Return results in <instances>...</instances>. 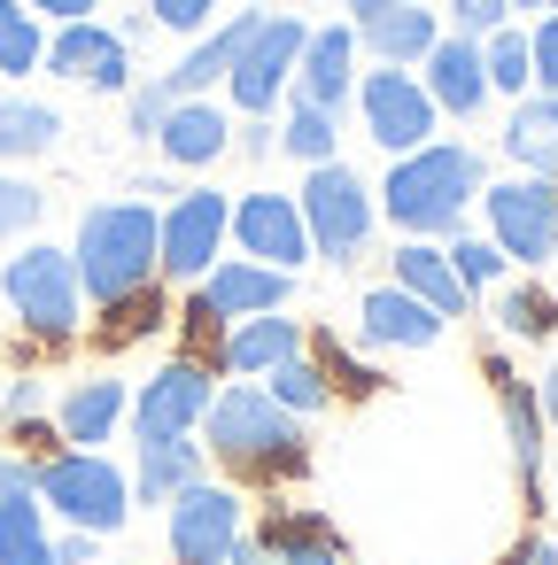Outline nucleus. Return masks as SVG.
Masks as SVG:
<instances>
[{
    "label": "nucleus",
    "mask_w": 558,
    "mask_h": 565,
    "mask_svg": "<svg viewBox=\"0 0 558 565\" xmlns=\"http://www.w3.org/2000/svg\"><path fill=\"white\" fill-rule=\"evenodd\" d=\"M202 426H210V457H218L233 480H264V488H272V480H303V472H310L303 418L280 411L264 387H225V395H210Z\"/></svg>",
    "instance_id": "obj_1"
},
{
    "label": "nucleus",
    "mask_w": 558,
    "mask_h": 565,
    "mask_svg": "<svg viewBox=\"0 0 558 565\" xmlns=\"http://www.w3.org/2000/svg\"><path fill=\"white\" fill-rule=\"evenodd\" d=\"M481 202V156L465 140H427L411 156H396L388 186H380V210L396 233L411 241H434V233H457V217Z\"/></svg>",
    "instance_id": "obj_2"
},
{
    "label": "nucleus",
    "mask_w": 558,
    "mask_h": 565,
    "mask_svg": "<svg viewBox=\"0 0 558 565\" xmlns=\"http://www.w3.org/2000/svg\"><path fill=\"white\" fill-rule=\"evenodd\" d=\"M71 271H78L86 302H117V295L156 287V210L148 202H94L78 217Z\"/></svg>",
    "instance_id": "obj_3"
},
{
    "label": "nucleus",
    "mask_w": 558,
    "mask_h": 565,
    "mask_svg": "<svg viewBox=\"0 0 558 565\" xmlns=\"http://www.w3.org/2000/svg\"><path fill=\"white\" fill-rule=\"evenodd\" d=\"M0 295H9L17 326L32 341H71L86 326V295H78V271H71V248H48L32 241L24 256L0 264Z\"/></svg>",
    "instance_id": "obj_4"
},
{
    "label": "nucleus",
    "mask_w": 558,
    "mask_h": 565,
    "mask_svg": "<svg viewBox=\"0 0 558 565\" xmlns=\"http://www.w3.org/2000/svg\"><path fill=\"white\" fill-rule=\"evenodd\" d=\"M32 488H40V503H55L86 534H117L133 519V480L102 449H55L48 465H32Z\"/></svg>",
    "instance_id": "obj_5"
},
{
    "label": "nucleus",
    "mask_w": 558,
    "mask_h": 565,
    "mask_svg": "<svg viewBox=\"0 0 558 565\" xmlns=\"http://www.w3.org/2000/svg\"><path fill=\"white\" fill-rule=\"evenodd\" d=\"M295 210H303V233H310V256H326V264H357L365 256V241H372V186L334 156V163H310V179H303V194H295Z\"/></svg>",
    "instance_id": "obj_6"
},
{
    "label": "nucleus",
    "mask_w": 558,
    "mask_h": 565,
    "mask_svg": "<svg viewBox=\"0 0 558 565\" xmlns=\"http://www.w3.org/2000/svg\"><path fill=\"white\" fill-rule=\"evenodd\" d=\"M481 210H488V241L504 248V264L535 271L558 256V186L550 179H504V186H481Z\"/></svg>",
    "instance_id": "obj_7"
},
{
    "label": "nucleus",
    "mask_w": 558,
    "mask_h": 565,
    "mask_svg": "<svg viewBox=\"0 0 558 565\" xmlns=\"http://www.w3.org/2000/svg\"><path fill=\"white\" fill-rule=\"evenodd\" d=\"M303 40H310L303 17H256L249 47H241L233 71H225V94H233L241 117H272V102L295 86V55H303Z\"/></svg>",
    "instance_id": "obj_8"
},
{
    "label": "nucleus",
    "mask_w": 558,
    "mask_h": 565,
    "mask_svg": "<svg viewBox=\"0 0 558 565\" xmlns=\"http://www.w3.org/2000/svg\"><path fill=\"white\" fill-rule=\"evenodd\" d=\"M357 117H365V140L372 148H388V156H411V148H427L434 140V102H427V86L411 78V71H396V63H380V71H365L357 78Z\"/></svg>",
    "instance_id": "obj_9"
},
{
    "label": "nucleus",
    "mask_w": 558,
    "mask_h": 565,
    "mask_svg": "<svg viewBox=\"0 0 558 565\" xmlns=\"http://www.w3.org/2000/svg\"><path fill=\"white\" fill-rule=\"evenodd\" d=\"M164 511H171V565H225L233 557V542H241V495L233 488H210V472H202Z\"/></svg>",
    "instance_id": "obj_10"
},
{
    "label": "nucleus",
    "mask_w": 558,
    "mask_h": 565,
    "mask_svg": "<svg viewBox=\"0 0 558 565\" xmlns=\"http://www.w3.org/2000/svg\"><path fill=\"white\" fill-rule=\"evenodd\" d=\"M225 217H233V202H225L218 186L179 194V202L156 217V271H164V279H202L210 256L225 248Z\"/></svg>",
    "instance_id": "obj_11"
},
{
    "label": "nucleus",
    "mask_w": 558,
    "mask_h": 565,
    "mask_svg": "<svg viewBox=\"0 0 558 565\" xmlns=\"http://www.w3.org/2000/svg\"><path fill=\"white\" fill-rule=\"evenodd\" d=\"M210 395H218L210 364H202V356H171L125 411H133V434H140V441H171V434H194V426H202Z\"/></svg>",
    "instance_id": "obj_12"
},
{
    "label": "nucleus",
    "mask_w": 558,
    "mask_h": 565,
    "mask_svg": "<svg viewBox=\"0 0 558 565\" xmlns=\"http://www.w3.org/2000/svg\"><path fill=\"white\" fill-rule=\"evenodd\" d=\"M40 71H55V78H71V86H86V94H125V86H133V47H125L109 24L78 17V24H55Z\"/></svg>",
    "instance_id": "obj_13"
},
{
    "label": "nucleus",
    "mask_w": 558,
    "mask_h": 565,
    "mask_svg": "<svg viewBox=\"0 0 558 565\" xmlns=\"http://www.w3.org/2000/svg\"><path fill=\"white\" fill-rule=\"evenodd\" d=\"M225 241H241V256L272 264V271H303L310 264V233H303L295 194H241L233 217H225Z\"/></svg>",
    "instance_id": "obj_14"
},
{
    "label": "nucleus",
    "mask_w": 558,
    "mask_h": 565,
    "mask_svg": "<svg viewBox=\"0 0 558 565\" xmlns=\"http://www.w3.org/2000/svg\"><path fill=\"white\" fill-rule=\"evenodd\" d=\"M419 86L434 102V117H481L488 109V71H481V40H434L419 55Z\"/></svg>",
    "instance_id": "obj_15"
},
{
    "label": "nucleus",
    "mask_w": 558,
    "mask_h": 565,
    "mask_svg": "<svg viewBox=\"0 0 558 565\" xmlns=\"http://www.w3.org/2000/svg\"><path fill=\"white\" fill-rule=\"evenodd\" d=\"M194 295L233 326V318H264V310H287V295H295V271H272V264H210L202 279H194Z\"/></svg>",
    "instance_id": "obj_16"
},
{
    "label": "nucleus",
    "mask_w": 558,
    "mask_h": 565,
    "mask_svg": "<svg viewBox=\"0 0 558 565\" xmlns=\"http://www.w3.org/2000/svg\"><path fill=\"white\" fill-rule=\"evenodd\" d=\"M295 94L318 109H341L357 94V24H318L295 55Z\"/></svg>",
    "instance_id": "obj_17"
},
{
    "label": "nucleus",
    "mask_w": 558,
    "mask_h": 565,
    "mask_svg": "<svg viewBox=\"0 0 558 565\" xmlns=\"http://www.w3.org/2000/svg\"><path fill=\"white\" fill-rule=\"evenodd\" d=\"M156 148H164V163H179V171H210L218 156H233V117H225L210 94L171 102V117L156 125Z\"/></svg>",
    "instance_id": "obj_18"
},
{
    "label": "nucleus",
    "mask_w": 558,
    "mask_h": 565,
    "mask_svg": "<svg viewBox=\"0 0 558 565\" xmlns=\"http://www.w3.org/2000/svg\"><path fill=\"white\" fill-rule=\"evenodd\" d=\"M357 333H365V349H434V341H442V318H434L419 295H403V287L388 279V287H365Z\"/></svg>",
    "instance_id": "obj_19"
},
{
    "label": "nucleus",
    "mask_w": 558,
    "mask_h": 565,
    "mask_svg": "<svg viewBox=\"0 0 558 565\" xmlns=\"http://www.w3.org/2000/svg\"><path fill=\"white\" fill-rule=\"evenodd\" d=\"M287 356H303V326L280 318V310H264V318H233L225 341H218V364L241 372V380H264V372L287 364Z\"/></svg>",
    "instance_id": "obj_20"
},
{
    "label": "nucleus",
    "mask_w": 558,
    "mask_h": 565,
    "mask_svg": "<svg viewBox=\"0 0 558 565\" xmlns=\"http://www.w3.org/2000/svg\"><path fill=\"white\" fill-rule=\"evenodd\" d=\"M504 156L527 171V179H550L558 186V94H519L512 117H504Z\"/></svg>",
    "instance_id": "obj_21"
},
{
    "label": "nucleus",
    "mask_w": 558,
    "mask_h": 565,
    "mask_svg": "<svg viewBox=\"0 0 558 565\" xmlns=\"http://www.w3.org/2000/svg\"><path fill=\"white\" fill-rule=\"evenodd\" d=\"M396 287H403V295H419V302H427V310H434L442 326L473 310L465 279L450 271V256H442L434 241H403V248H396Z\"/></svg>",
    "instance_id": "obj_22"
},
{
    "label": "nucleus",
    "mask_w": 558,
    "mask_h": 565,
    "mask_svg": "<svg viewBox=\"0 0 558 565\" xmlns=\"http://www.w3.org/2000/svg\"><path fill=\"white\" fill-rule=\"evenodd\" d=\"M249 32H256V9H241V17H225L210 40H194L187 47V63L179 71H164V86L179 94V102H194V94H210V86H225V71H233V55L249 47Z\"/></svg>",
    "instance_id": "obj_23"
},
{
    "label": "nucleus",
    "mask_w": 558,
    "mask_h": 565,
    "mask_svg": "<svg viewBox=\"0 0 558 565\" xmlns=\"http://www.w3.org/2000/svg\"><path fill=\"white\" fill-rule=\"evenodd\" d=\"M280 565H349V550H341V534H334V519H318V511H264V534H256Z\"/></svg>",
    "instance_id": "obj_24"
},
{
    "label": "nucleus",
    "mask_w": 558,
    "mask_h": 565,
    "mask_svg": "<svg viewBox=\"0 0 558 565\" xmlns=\"http://www.w3.org/2000/svg\"><path fill=\"white\" fill-rule=\"evenodd\" d=\"M40 488L32 480H9L0 488V565H55V542H48V519H40Z\"/></svg>",
    "instance_id": "obj_25"
},
{
    "label": "nucleus",
    "mask_w": 558,
    "mask_h": 565,
    "mask_svg": "<svg viewBox=\"0 0 558 565\" xmlns=\"http://www.w3.org/2000/svg\"><path fill=\"white\" fill-rule=\"evenodd\" d=\"M117 418H125V380H78V387L55 403V434H63L71 449L109 441V434H117Z\"/></svg>",
    "instance_id": "obj_26"
},
{
    "label": "nucleus",
    "mask_w": 558,
    "mask_h": 565,
    "mask_svg": "<svg viewBox=\"0 0 558 565\" xmlns=\"http://www.w3.org/2000/svg\"><path fill=\"white\" fill-rule=\"evenodd\" d=\"M202 441L194 434H171V441H140V465H133V503H171L187 480H202Z\"/></svg>",
    "instance_id": "obj_27"
},
{
    "label": "nucleus",
    "mask_w": 558,
    "mask_h": 565,
    "mask_svg": "<svg viewBox=\"0 0 558 565\" xmlns=\"http://www.w3.org/2000/svg\"><path fill=\"white\" fill-rule=\"evenodd\" d=\"M434 40H442L434 9H411V0H403V9H388V17H372V24L357 32V47H372V55H380V63H396V71H411Z\"/></svg>",
    "instance_id": "obj_28"
},
{
    "label": "nucleus",
    "mask_w": 558,
    "mask_h": 565,
    "mask_svg": "<svg viewBox=\"0 0 558 565\" xmlns=\"http://www.w3.org/2000/svg\"><path fill=\"white\" fill-rule=\"evenodd\" d=\"M55 140H63V117H55L48 102L0 94V163H40Z\"/></svg>",
    "instance_id": "obj_29"
},
{
    "label": "nucleus",
    "mask_w": 558,
    "mask_h": 565,
    "mask_svg": "<svg viewBox=\"0 0 558 565\" xmlns=\"http://www.w3.org/2000/svg\"><path fill=\"white\" fill-rule=\"evenodd\" d=\"M496 403H504V434H512V465H519V480L535 488V472H543V411H535V395H527L519 380H496Z\"/></svg>",
    "instance_id": "obj_30"
},
{
    "label": "nucleus",
    "mask_w": 558,
    "mask_h": 565,
    "mask_svg": "<svg viewBox=\"0 0 558 565\" xmlns=\"http://www.w3.org/2000/svg\"><path fill=\"white\" fill-rule=\"evenodd\" d=\"M334 140H341V109H318V102L295 94V109H287V125H280V148H287L295 163H334Z\"/></svg>",
    "instance_id": "obj_31"
},
{
    "label": "nucleus",
    "mask_w": 558,
    "mask_h": 565,
    "mask_svg": "<svg viewBox=\"0 0 558 565\" xmlns=\"http://www.w3.org/2000/svg\"><path fill=\"white\" fill-rule=\"evenodd\" d=\"M481 71H488V94H512V102H519V94H535L527 32H512V24H504V32H488V40H481Z\"/></svg>",
    "instance_id": "obj_32"
},
{
    "label": "nucleus",
    "mask_w": 558,
    "mask_h": 565,
    "mask_svg": "<svg viewBox=\"0 0 558 565\" xmlns=\"http://www.w3.org/2000/svg\"><path fill=\"white\" fill-rule=\"evenodd\" d=\"M264 380H272L264 395H272L280 411H295V418H310V411H326V403H334V380H326L310 356H287V364H272Z\"/></svg>",
    "instance_id": "obj_33"
},
{
    "label": "nucleus",
    "mask_w": 558,
    "mask_h": 565,
    "mask_svg": "<svg viewBox=\"0 0 558 565\" xmlns=\"http://www.w3.org/2000/svg\"><path fill=\"white\" fill-rule=\"evenodd\" d=\"M40 55H48L40 17L24 9V0H0V71H9V78H32V71H40Z\"/></svg>",
    "instance_id": "obj_34"
},
{
    "label": "nucleus",
    "mask_w": 558,
    "mask_h": 565,
    "mask_svg": "<svg viewBox=\"0 0 558 565\" xmlns=\"http://www.w3.org/2000/svg\"><path fill=\"white\" fill-rule=\"evenodd\" d=\"M496 326H504L512 341H543V333H558V295H543V287H504V295H496Z\"/></svg>",
    "instance_id": "obj_35"
},
{
    "label": "nucleus",
    "mask_w": 558,
    "mask_h": 565,
    "mask_svg": "<svg viewBox=\"0 0 558 565\" xmlns=\"http://www.w3.org/2000/svg\"><path fill=\"white\" fill-rule=\"evenodd\" d=\"M102 318H109V326H102V341H109V349H125V341H140V333H156V326H164V295H156V287L117 295V302H102Z\"/></svg>",
    "instance_id": "obj_36"
},
{
    "label": "nucleus",
    "mask_w": 558,
    "mask_h": 565,
    "mask_svg": "<svg viewBox=\"0 0 558 565\" xmlns=\"http://www.w3.org/2000/svg\"><path fill=\"white\" fill-rule=\"evenodd\" d=\"M442 256H450V271L465 279V295H488V287H504V248H496V241H465V233H457Z\"/></svg>",
    "instance_id": "obj_37"
},
{
    "label": "nucleus",
    "mask_w": 558,
    "mask_h": 565,
    "mask_svg": "<svg viewBox=\"0 0 558 565\" xmlns=\"http://www.w3.org/2000/svg\"><path fill=\"white\" fill-rule=\"evenodd\" d=\"M40 217H48V194H40V186H24V179H0V241L32 233Z\"/></svg>",
    "instance_id": "obj_38"
},
{
    "label": "nucleus",
    "mask_w": 558,
    "mask_h": 565,
    "mask_svg": "<svg viewBox=\"0 0 558 565\" xmlns=\"http://www.w3.org/2000/svg\"><path fill=\"white\" fill-rule=\"evenodd\" d=\"M171 102H179V94H171L164 78H148V86H125V117H133V140H156V125L171 117Z\"/></svg>",
    "instance_id": "obj_39"
},
{
    "label": "nucleus",
    "mask_w": 558,
    "mask_h": 565,
    "mask_svg": "<svg viewBox=\"0 0 558 565\" xmlns=\"http://www.w3.org/2000/svg\"><path fill=\"white\" fill-rule=\"evenodd\" d=\"M450 24H457V40H488L512 24V0H450Z\"/></svg>",
    "instance_id": "obj_40"
},
{
    "label": "nucleus",
    "mask_w": 558,
    "mask_h": 565,
    "mask_svg": "<svg viewBox=\"0 0 558 565\" xmlns=\"http://www.w3.org/2000/svg\"><path fill=\"white\" fill-rule=\"evenodd\" d=\"M527 63H535V94H558V9L527 32Z\"/></svg>",
    "instance_id": "obj_41"
},
{
    "label": "nucleus",
    "mask_w": 558,
    "mask_h": 565,
    "mask_svg": "<svg viewBox=\"0 0 558 565\" xmlns=\"http://www.w3.org/2000/svg\"><path fill=\"white\" fill-rule=\"evenodd\" d=\"M148 9H156V24H171V32H210L218 0H148Z\"/></svg>",
    "instance_id": "obj_42"
},
{
    "label": "nucleus",
    "mask_w": 558,
    "mask_h": 565,
    "mask_svg": "<svg viewBox=\"0 0 558 565\" xmlns=\"http://www.w3.org/2000/svg\"><path fill=\"white\" fill-rule=\"evenodd\" d=\"M40 403H48V387H40V380H9V387H0V418H9V426H32V418H40Z\"/></svg>",
    "instance_id": "obj_43"
},
{
    "label": "nucleus",
    "mask_w": 558,
    "mask_h": 565,
    "mask_svg": "<svg viewBox=\"0 0 558 565\" xmlns=\"http://www.w3.org/2000/svg\"><path fill=\"white\" fill-rule=\"evenodd\" d=\"M32 17H48V24H78V17H94L102 0H24Z\"/></svg>",
    "instance_id": "obj_44"
},
{
    "label": "nucleus",
    "mask_w": 558,
    "mask_h": 565,
    "mask_svg": "<svg viewBox=\"0 0 558 565\" xmlns=\"http://www.w3.org/2000/svg\"><path fill=\"white\" fill-rule=\"evenodd\" d=\"M233 132H241V140H233L241 156H272V148H280V140H272V117H249V125H233Z\"/></svg>",
    "instance_id": "obj_45"
},
{
    "label": "nucleus",
    "mask_w": 558,
    "mask_h": 565,
    "mask_svg": "<svg viewBox=\"0 0 558 565\" xmlns=\"http://www.w3.org/2000/svg\"><path fill=\"white\" fill-rule=\"evenodd\" d=\"M94 542H102V534H86V526H71V534L55 542V565H94Z\"/></svg>",
    "instance_id": "obj_46"
},
{
    "label": "nucleus",
    "mask_w": 558,
    "mask_h": 565,
    "mask_svg": "<svg viewBox=\"0 0 558 565\" xmlns=\"http://www.w3.org/2000/svg\"><path fill=\"white\" fill-rule=\"evenodd\" d=\"M341 9H349L341 24H357V32H365L372 17H388V9H403V0H341Z\"/></svg>",
    "instance_id": "obj_47"
},
{
    "label": "nucleus",
    "mask_w": 558,
    "mask_h": 565,
    "mask_svg": "<svg viewBox=\"0 0 558 565\" xmlns=\"http://www.w3.org/2000/svg\"><path fill=\"white\" fill-rule=\"evenodd\" d=\"M535 411H543V426H558V364L543 372V387H535Z\"/></svg>",
    "instance_id": "obj_48"
},
{
    "label": "nucleus",
    "mask_w": 558,
    "mask_h": 565,
    "mask_svg": "<svg viewBox=\"0 0 558 565\" xmlns=\"http://www.w3.org/2000/svg\"><path fill=\"white\" fill-rule=\"evenodd\" d=\"M225 565H280V557H272V550H264V542H249V534H241V542H233V557H225Z\"/></svg>",
    "instance_id": "obj_49"
},
{
    "label": "nucleus",
    "mask_w": 558,
    "mask_h": 565,
    "mask_svg": "<svg viewBox=\"0 0 558 565\" xmlns=\"http://www.w3.org/2000/svg\"><path fill=\"white\" fill-rule=\"evenodd\" d=\"M512 565H558V542H527V550H519Z\"/></svg>",
    "instance_id": "obj_50"
},
{
    "label": "nucleus",
    "mask_w": 558,
    "mask_h": 565,
    "mask_svg": "<svg viewBox=\"0 0 558 565\" xmlns=\"http://www.w3.org/2000/svg\"><path fill=\"white\" fill-rule=\"evenodd\" d=\"M512 9H543V17H550V9H558V0H512Z\"/></svg>",
    "instance_id": "obj_51"
},
{
    "label": "nucleus",
    "mask_w": 558,
    "mask_h": 565,
    "mask_svg": "<svg viewBox=\"0 0 558 565\" xmlns=\"http://www.w3.org/2000/svg\"><path fill=\"white\" fill-rule=\"evenodd\" d=\"M550 503H558V495H550Z\"/></svg>",
    "instance_id": "obj_52"
}]
</instances>
